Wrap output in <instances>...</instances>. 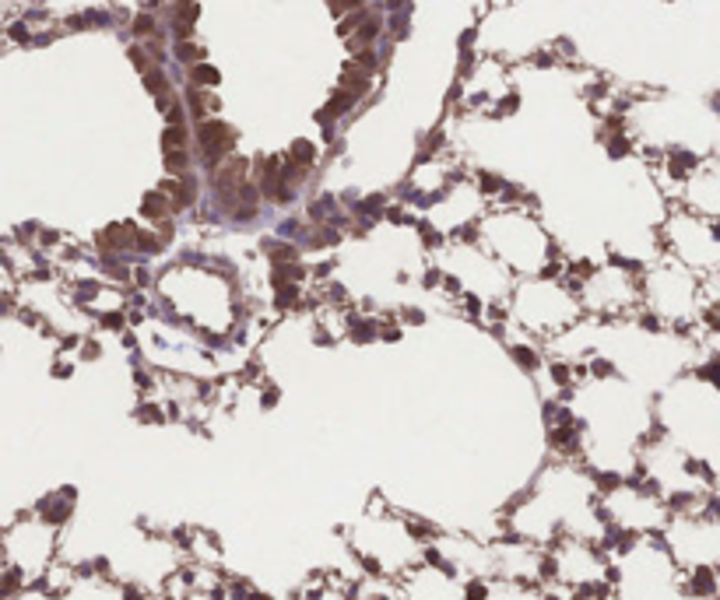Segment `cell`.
Instances as JSON below:
<instances>
[{
	"mask_svg": "<svg viewBox=\"0 0 720 600\" xmlns=\"http://www.w3.org/2000/svg\"><path fill=\"white\" fill-rule=\"evenodd\" d=\"M201 60H208V46L201 43V39H183V43H173V64L176 67H193V64H201Z\"/></svg>",
	"mask_w": 720,
	"mask_h": 600,
	"instance_id": "cell-13",
	"label": "cell"
},
{
	"mask_svg": "<svg viewBox=\"0 0 720 600\" xmlns=\"http://www.w3.org/2000/svg\"><path fill=\"white\" fill-rule=\"evenodd\" d=\"M7 566V548H4V534H0V569Z\"/></svg>",
	"mask_w": 720,
	"mask_h": 600,
	"instance_id": "cell-18",
	"label": "cell"
},
{
	"mask_svg": "<svg viewBox=\"0 0 720 600\" xmlns=\"http://www.w3.org/2000/svg\"><path fill=\"white\" fill-rule=\"evenodd\" d=\"M675 204L695 211V214H703V218L720 221V155L717 152L706 155L695 165L693 176L682 183V193H678Z\"/></svg>",
	"mask_w": 720,
	"mask_h": 600,
	"instance_id": "cell-6",
	"label": "cell"
},
{
	"mask_svg": "<svg viewBox=\"0 0 720 600\" xmlns=\"http://www.w3.org/2000/svg\"><path fill=\"white\" fill-rule=\"evenodd\" d=\"M717 600H720V569H717Z\"/></svg>",
	"mask_w": 720,
	"mask_h": 600,
	"instance_id": "cell-20",
	"label": "cell"
},
{
	"mask_svg": "<svg viewBox=\"0 0 720 600\" xmlns=\"http://www.w3.org/2000/svg\"><path fill=\"white\" fill-rule=\"evenodd\" d=\"M127 60H131V67L137 71V74H148L152 67H155V56H152V50L144 46V43H127Z\"/></svg>",
	"mask_w": 720,
	"mask_h": 600,
	"instance_id": "cell-15",
	"label": "cell"
},
{
	"mask_svg": "<svg viewBox=\"0 0 720 600\" xmlns=\"http://www.w3.org/2000/svg\"><path fill=\"white\" fill-rule=\"evenodd\" d=\"M183 81L187 84H197V88H222V71L214 67L212 60H201V64H193V67H187L183 71Z\"/></svg>",
	"mask_w": 720,
	"mask_h": 600,
	"instance_id": "cell-14",
	"label": "cell"
},
{
	"mask_svg": "<svg viewBox=\"0 0 720 600\" xmlns=\"http://www.w3.org/2000/svg\"><path fill=\"white\" fill-rule=\"evenodd\" d=\"M162 152H180V148H193V123H165L159 137Z\"/></svg>",
	"mask_w": 720,
	"mask_h": 600,
	"instance_id": "cell-12",
	"label": "cell"
},
{
	"mask_svg": "<svg viewBox=\"0 0 720 600\" xmlns=\"http://www.w3.org/2000/svg\"><path fill=\"white\" fill-rule=\"evenodd\" d=\"M74 369H78V359H74L71 351H56V359L50 362V376H54V379H71Z\"/></svg>",
	"mask_w": 720,
	"mask_h": 600,
	"instance_id": "cell-17",
	"label": "cell"
},
{
	"mask_svg": "<svg viewBox=\"0 0 720 600\" xmlns=\"http://www.w3.org/2000/svg\"><path fill=\"white\" fill-rule=\"evenodd\" d=\"M109 4H123L127 7V4H137V0H109Z\"/></svg>",
	"mask_w": 720,
	"mask_h": 600,
	"instance_id": "cell-19",
	"label": "cell"
},
{
	"mask_svg": "<svg viewBox=\"0 0 720 600\" xmlns=\"http://www.w3.org/2000/svg\"><path fill=\"white\" fill-rule=\"evenodd\" d=\"M193 152H197L201 169H212L222 158L240 152V131L222 116H208V120L193 123Z\"/></svg>",
	"mask_w": 720,
	"mask_h": 600,
	"instance_id": "cell-7",
	"label": "cell"
},
{
	"mask_svg": "<svg viewBox=\"0 0 720 600\" xmlns=\"http://www.w3.org/2000/svg\"><path fill=\"white\" fill-rule=\"evenodd\" d=\"M657 253L685 263L703 278L714 274L720 270V221L671 204L657 225Z\"/></svg>",
	"mask_w": 720,
	"mask_h": 600,
	"instance_id": "cell-4",
	"label": "cell"
},
{
	"mask_svg": "<svg viewBox=\"0 0 720 600\" xmlns=\"http://www.w3.org/2000/svg\"><path fill=\"white\" fill-rule=\"evenodd\" d=\"M74 359L78 362H99L103 359V340L95 334H81L78 348H74Z\"/></svg>",
	"mask_w": 720,
	"mask_h": 600,
	"instance_id": "cell-16",
	"label": "cell"
},
{
	"mask_svg": "<svg viewBox=\"0 0 720 600\" xmlns=\"http://www.w3.org/2000/svg\"><path fill=\"white\" fill-rule=\"evenodd\" d=\"M509 310V323L520 327L528 338L541 340H556L559 334H566L569 327H577L584 320V306H580V295L566 281H556V278H528L517 288H509L507 299Z\"/></svg>",
	"mask_w": 720,
	"mask_h": 600,
	"instance_id": "cell-1",
	"label": "cell"
},
{
	"mask_svg": "<svg viewBox=\"0 0 720 600\" xmlns=\"http://www.w3.org/2000/svg\"><path fill=\"white\" fill-rule=\"evenodd\" d=\"M667 555L682 573H717L720 569V502L717 496L693 509L671 513L661 530Z\"/></svg>",
	"mask_w": 720,
	"mask_h": 600,
	"instance_id": "cell-3",
	"label": "cell"
},
{
	"mask_svg": "<svg viewBox=\"0 0 720 600\" xmlns=\"http://www.w3.org/2000/svg\"><path fill=\"white\" fill-rule=\"evenodd\" d=\"M281 155L289 158L292 165H306V169H317L323 158V148L317 144V141H310V137H295L292 144L281 152Z\"/></svg>",
	"mask_w": 720,
	"mask_h": 600,
	"instance_id": "cell-11",
	"label": "cell"
},
{
	"mask_svg": "<svg viewBox=\"0 0 720 600\" xmlns=\"http://www.w3.org/2000/svg\"><path fill=\"white\" fill-rule=\"evenodd\" d=\"M597 509H601L605 526L618 537H654L665 530L671 516L667 498L650 481H643L640 474L618 477L608 488H601Z\"/></svg>",
	"mask_w": 720,
	"mask_h": 600,
	"instance_id": "cell-2",
	"label": "cell"
},
{
	"mask_svg": "<svg viewBox=\"0 0 720 600\" xmlns=\"http://www.w3.org/2000/svg\"><path fill=\"white\" fill-rule=\"evenodd\" d=\"M4 534V548H7V566H18L22 573L32 579L46 573L56 562V551H60V530L43 523L35 513H22L15 516V523Z\"/></svg>",
	"mask_w": 720,
	"mask_h": 600,
	"instance_id": "cell-5",
	"label": "cell"
},
{
	"mask_svg": "<svg viewBox=\"0 0 720 600\" xmlns=\"http://www.w3.org/2000/svg\"><path fill=\"white\" fill-rule=\"evenodd\" d=\"M95 253H127L131 257V221H113L92 235Z\"/></svg>",
	"mask_w": 720,
	"mask_h": 600,
	"instance_id": "cell-9",
	"label": "cell"
},
{
	"mask_svg": "<svg viewBox=\"0 0 720 600\" xmlns=\"http://www.w3.org/2000/svg\"><path fill=\"white\" fill-rule=\"evenodd\" d=\"M32 513L39 516L43 523H50L56 530H64L67 523L74 520V513H78V488L74 485H60L54 492H46V496L35 498V506H32Z\"/></svg>",
	"mask_w": 720,
	"mask_h": 600,
	"instance_id": "cell-8",
	"label": "cell"
},
{
	"mask_svg": "<svg viewBox=\"0 0 720 600\" xmlns=\"http://www.w3.org/2000/svg\"><path fill=\"white\" fill-rule=\"evenodd\" d=\"M137 214H141V221H148V225H155V221H162V218H169V214H173V201H169V193H165L162 186L144 190V193H141V204H137Z\"/></svg>",
	"mask_w": 720,
	"mask_h": 600,
	"instance_id": "cell-10",
	"label": "cell"
}]
</instances>
